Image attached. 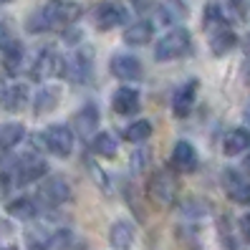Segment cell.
<instances>
[{"mask_svg": "<svg viewBox=\"0 0 250 250\" xmlns=\"http://www.w3.org/2000/svg\"><path fill=\"white\" fill-rule=\"evenodd\" d=\"M79 16H81L79 3H73V0H51V3L31 13V18L25 21V31L28 33L61 31V28H68L71 23H76Z\"/></svg>", "mask_w": 250, "mask_h": 250, "instance_id": "cell-1", "label": "cell"}, {"mask_svg": "<svg viewBox=\"0 0 250 250\" xmlns=\"http://www.w3.org/2000/svg\"><path fill=\"white\" fill-rule=\"evenodd\" d=\"M189 48H192V36H189L187 28H172L169 33H165L157 46H154V58L159 63L174 61V58H182Z\"/></svg>", "mask_w": 250, "mask_h": 250, "instance_id": "cell-2", "label": "cell"}, {"mask_svg": "<svg viewBox=\"0 0 250 250\" xmlns=\"http://www.w3.org/2000/svg\"><path fill=\"white\" fill-rule=\"evenodd\" d=\"M91 73H94V51L89 46H81L68 58H63V76L71 83H89Z\"/></svg>", "mask_w": 250, "mask_h": 250, "instance_id": "cell-3", "label": "cell"}, {"mask_svg": "<svg viewBox=\"0 0 250 250\" xmlns=\"http://www.w3.org/2000/svg\"><path fill=\"white\" fill-rule=\"evenodd\" d=\"M146 195H149V200L157 208H169V205H174V200H177V182H174V177L165 169L154 172L149 185H146Z\"/></svg>", "mask_w": 250, "mask_h": 250, "instance_id": "cell-4", "label": "cell"}, {"mask_svg": "<svg viewBox=\"0 0 250 250\" xmlns=\"http://www.w3.org/2000/svg\"><path fill=\"white\" fill-rule=\"evenodd\" d=\"M43 146L56 157H68L73 152V129L66 124H53L43 131Z\"/></svg>", "mask_w": 250, "mask_h": 250, "instance_id": "cell-5", "label": "cell"}, {"mask_svg": "<svg viewBox=\"0 0 250 250\" xmlns=\"http://www.w3.org/2000/svg\"><path fill=\"white\" fill-rule=\"evenodd\" d=\"M38 202H43L46 208H58V205H66L71 200V185L58 177V174H53V177H48L46 182H43L38 187Z\"/></svg>", "mask_w": 250, "mask_h": 250, "instance_id": "cell-6", "label": "cell"}, {"mask_svg": "<svg viewBox=\"0 0 250 250\" xmlns=\"http://www.w3.org/2000/svg\"><path fill=\"white\" fill-rule=\"evenodd\" d=\"M94 21H96V28L99 31H111V28H119L129 21V10L126 5L122 3H114V0H106L101 3L94 13Z\"/></svg>", "mask_w": 250, "mask_h": 250, "instance_id": "cell-7", "label": "cell"}, {"mask_svg": "<svg viewBox=\"0 0 250 250\" xmlns=\"http://www.w3.org/2000/svg\"><path fill=\"white\" fill-rule=\"evenodd\" d=\"M51 76H63V58L56 56L51 48H46V51H41L36 56V61L31 66V79L46 81Z\"/></svg>", "mask_w": 250, "mask_h": 250, "instance_id": "cell-8", "label": "cell"}, {"mask_svg": "<svg viewBox=\"0 0 250 250\" xmlns=\"http://www.w3.org/2000/svg\"><path fill=\"white\" fill-rule=\"evenodd\" d=\"M223 187L232 202L250 205V180L238 169H225L223 172Z\"/></svg>", "mask_w": 250, "mask_h": 250, "instance_id": "cell-9", "label": "cell"}, {"mask_svg": "<svg viewBox=\"0 0 250 250\" xmlns=\"http://www.w3.org/2000/svg\"><path fill=\"white\" fill-rule=\"evenodd\" d=\"M46 172H48V165H46V159H43V157H38V154H23V157H18V187L38 182Z\"/></svg>", "mask_w": 250, "mask_h": 250, "instance_id": "cell-10", "label": "cell"}, {"mask_svg": "<svg viewBox=\"0 0 250 250\" xmlns=\"http://www.w3.org/2000/svg\"><path fill=\"white\" fill-rule=\"evenodd\" d=\"M111 73L119 81L129 83V81H139L142 79V63H139V58L137 56H129V53H116L111 58V63H109Z\"/></svg>", "mask_w": 250, "mask_h": 250, "instance_id": "cell-11", "label": "cell"}, {"mask_svg": "<svg viewBox=\"0 0 250 250\" xmlns=\"http://www.w3.org/2000/svg\"><path fill=\"white\" fill-rule=\"evenodd\" d=\"M195 99H197V79H189L172 96V111H174V116H177V119H185V116L192 111Z\"/></svg>", "mask_w": 250, "mask_h": 250, "instance_id": "cell-12", "label": "cell"}, {"mask_svg": "<svg viewBox=\"0 0 250 250\" xmlns=\"http://www.w3.org/2000/svg\"><path fill=\"white\" fill-rule=\"evenodd\" d=\"M111 106L116 114L122 116H131L137 114L139 106H142V96L137 89H131V86H122V89H116L114 96H111Z\"/></svg>", "mask_w": 250, "mask_h": 250, "instance_id": "cell-13", "label": "cell"}, {"mask_svg": "<svg viewBox=\"0 0 250 250\" xmlns=\"http://www.w3.org/2000/svg\"><path fill=\"white\" fill-rule=\"evenodd\" d=\"M169 165L172 169H177V172H195L197 169V152H195V146L189 144V142H177L174 144V149H172V157H169Z\"/></svg>", "mask_w": 250, "mask_h": 250, "instance_id": "cell-14", "label": "cell"}, {"mask_svg": "<svg viewBox=\"0 0 250 250\" xmlns=\"http://www.w3.org/2000/svg\"><path fill=\"white\" fill-rule=\"evenodd\" d=\"M134 238H137V230L129 220H116L111 225V232H109V243L116 248V250H129L134 245Z\"/></svg>", "mask_w": 250, "mask_h": 250, "instance_id": "cell-15", "label": "cell"}, {"mask_svg": "<svg viewBox=\"0 0 250 250\" xmlns=\"http://www.w3.org/2000/svg\"><path fill=\"white\" fill-rule=\"evenodd\" d=\"M245 149H250V129H232V131H228L225 134V139H223V154H228V157H238V154H243Z\"/></svg>", "mask_w": 250, "mask_h": 250, "instance_id": "cell-16", "label": "cell"}, {"mask_svg": "<svg viewBox=\"0 0 250 250\" xmlns=\"http://www.w3.org/2000/svg\"><path fill=\"white\" fill-rule=\"evenodd\" d=\"M157 13H159V21L165 25H177L187 18V3L185 0H162Z\"/></svg>", "mask_w": 250, "mask_h": 250, "instance_id": "cell-17", "label": "cell"}, {"mask_svg": "<svg viewBox=\"0 0 250 250\" xmlns=\"http://www.w3.org/2000/svg\"><path fill=\"white\" fill-rule=\"evenodd\" d=\"M28 101V89L25 83H8L3 91H0V104L8 111H21Z\"/></svg>", "mask_w": 250, "mask_h": 250, "instance_id": "cell-18", "label": "cell"}, {"mask_svg": "<svg viewBox=\"0 0 250 250\" xmlns=\"http://www.w3.org/2000/svg\"><path fill=\"white\" fill-rule=\"evenodd\" d=\"M5 210L10 217H16V220H33L38 215V200L33 197H16V200H10L5 205Z\"/></svg>", "mask_w": 250, "mask_h": 250, "instance_id": "cell-19", "label": "cell"}, {"mask_svg": "<svg viewBox=\"0 0 250 250\" xmlns=\"http://www.w3.org/2000/svg\"><path fill=\"white\" fill-rule=\"evenodd\" d=\"M58 99H61V89L58 86H43V89H38L36 99H33V111L41 116V114H48L56 109Z\"/></svg>", "mask_w": 250, "mask_h": 250, "instance_id": "cell-20", "label": "cell"}, {"mask_svg": "<svg viewBox=\"0 0 250 250\" xmlns=\"http://www.w3.org/2000/svg\"><path fill=\"white\" fill-rule=\"evenodd\" d=\"M152 36H154V25L149 21H137L124 31V41L129 46H144V43L152 41Z\"/></svg>", "mask_w": 250, "mask_h": 250, "instance_id": "cell-21", "label": "cell"}, {"mask_svg": "<svg viewBox=\"0 0 250 250\" xmlns=\"http://www.w3.org/2000/svg\"><path fill=\"white\" fill-rule=\"evenodd\" d=\"M0 185L3 189L18 187V157H13L10 152H3L0 157Z\"/></svg>", "mask_w": 250, "mask_h": 250, "instance_id": "cell-22", "label": "cell"}, {"mask_svg": "<svg viewBox=\"0 0 250 250\" xmlns=\"http://www.w3.org/2000/svg\"><path fill=\"white\" fill-rule=\"evenodd\" d=\"M73 124H76V129H79L81 137H89L91 131L96 129V124H99V109H96L94 104H86L81 111H76V116H73Z\"/></svg>", "mask_w": 250, "mask_h": 250, "instance_id": "cell-23", "label": "cell"}, {"mask_svg": "<svg viewBox=\"0 0 250 250\" xmlns=\"http://www.w3.org/2000/svg\"><path fill=\"white\" fill-rule=\"evenodd\" d=\"M25 137V126L23 124H16V122H8L0 126V149L3 152H10L16 144H21Z\"/></svg>", "mask_w": 250, "mask_h": 250, "instance_id": "cell-24", "label": "cell"}, {"mask_svg": "<svg viewBox=\"0 0 250 250\" xmlns=\"http://www.w3.org/2000/svg\"><path fill=\"white\" fill-rule=\"evenodd\" d=\"M235 43H238V36H235L230 28H220V31H215L212 38H210V48H212L215 56H225L235 48Z\"/></svg>", "mask_w": 250, "mask_h": 250, "instance_id": "cell-25", "label": "cell"}, {"mask_svg": "<svg viewBox=\"0 0 250 250\" xmlns=\"http://www.w3.org/2000/svg\"><path fill=\"white\" fill-rule=\"evenodd\" d=\"M23 61H25V48H23V43H13V46L3 53V66L5 71L10 73V76H16V73L23 71Z\"/></svg>", "mask_w": 250, "mask_h": 250, "instance_id": "cell-26", "label": "cell"}, {"mask_svg": "<svg viewBox=\"0 0 250 250\" xmlns=\"http://www.w3.org/2000/svg\"><path fill=\"white\" fill-rule=\"evenodd\" d=\"M91 152L101 159H111L116 154V139L109 134V131H99V134L91 139Z\"/></svg>", "mask_w": 250, "mask_h": 250, "instance_id": "cell-27", "label": "cell"}, {"mask_svg": "<svg viewBox=\"0 0 250 250\" xmlns=\"http://www.w3.org/2000/svg\"><path fill=\"white\" fill-rule=\"evenodd\" d=\"M202 28L205 31H220V28H225V13L220 5H208L205 8V16H202Z\"/></svg>", "mask_w": 250, "mask_h": 250, "instance_id": "cell-28", "label": "cell"}, {"mask_svg": "<svg viewBox=\"0 0 250 250\" xmlns=\"http://www.w3.org/2000/svg\"><path fill=\"white\" fill-rule=\"evenodd\" d=\"M152 137V122L146 119H139V122H131L126 129H124V139L126 142H144Z\"/></svg>", "mask_w": 250, "mask_h": 250, "instance_id": "cell-29", "label": "cell"}, {"mask_svg": "<svg viewBox=\"0 0 250 250\" xmlns=\"http://www.w3.org/2000/svg\"><path fill=\"white\" fill-rule=\"evenodd\" d=\"M210 208H208V202H200V200H189L182 205V215L185 217H202V215H208Z\"/></svg>", "mask_w": 250, "mask_h": 250, "instance_id": "cell-30", "label": "cell"}, {"mask_svg": "<svg viewBox=\"0 0 250 250\" xmlns=\"http://www.w3.org/2000/svg\"><path fill=\"white\" fill-rule=\"evenodd\" d=\"M68 243H71V232L68 230H56L51 235L48 250H68Z\"/></svg>", "mask_w": 250, "mask_h": 250, "instance_id": "cell-31", "label": "cell"}, {"mask_svg": "<svg viewBox=\"0 0 250 250\" xmlns=\"http://www.w3.org/2000/svg\"><path fill=\"white\" fill-rule=\"evenodd\" d=\"M13 43H18V38H16V33H13L10 23H0V51L5 53Z\"/></svg>", "mask_w": 250, "mask_h": 250, "instance_id": "cell-32", "label": "cell"}, {"mask_svg": "<svg viewBox=\"0 0 250 250\" xmlns=\"http://www.w3.org/2000/svg\"><path fill=\"white\" fill-rule=\"evenodd\" d=\"M146 165H149V149H139L134 157H131V169L134 172H142Z\"/></svg>", "mask_w": 250, "mask_h": 250, "instance_id": "cell-33", "label": "cell"}, {"mask_svg": "<svg viewBox=\"0 0 250 250\" xmlns=\"http://www.w3.org/2000/svg\"><path fill=\"white\" fill-rule=\"evenodd\" d=\"M240 230H243V235H245V240L250 243V215H243V217H240Z\"/></svg>", "mask_w": 250, "mask_h": 250, "instance_id": "cell-34", "label": "cell"}, {"mask_svg": "<svg viewBox=\"0 0 250 250\" xmlns=\"http://www.w3.org/2000/svg\"><path fill=\"white\" fill-rule=\"evenodd\" d=\"M245 172H248V174H250V154H248V157H245Z\"/></svg>", "mask_w": 250, "mask_h": 250, "instance_id": "cell-35", "label": "cell"}, {"mask_svg": "<svg viewBox=\"0 0 250 250\" xmlns=\"http://www.w3.org/2000/svg\"><path fill=\"white\" fill-rule=\"evenodd\" d=\"M245 119H248V124H250V104H248V109H245Z\"/></svg>", "mask_w": 250, "mask_h": 250, "instance_id": "cell-36", "label": "cell"}, {"mask_svg": "<svg viewBox=\"0 0 250 250\" xmlns=\"http://www.w3.org/2000/svg\"><path fill=\"white\" fill-rule=\"evenodd\" d=\"M5 3H10V0H0V5H5Z\"/></svg>", "mask_w": 250, "mask_h": 250, "instance_id": "cell-37", "label": "cell"}]
</instances>
